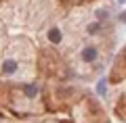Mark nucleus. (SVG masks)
<instances>
[{
    "label": "nucleus",
    "mask_w": 126,
    "mask_h": 123,
    "mask_svg": "<svg viewBox=\"0 0 126 123\" xmlns=\"http://www.w3.org/2000/svg\"><path fill=\"white\" fill-rule=\"evenodd\" d=\"M97 54L99 52H97V48H93V46H86V48L82 50V58H84L86 63H93L94 58H97Z\"/></svg>",
    "instance_id": "1"
},
{
    "label": "nucleus",
    "mask_w": 126,
    "mask_h": 123,
    "mask_svg": "<svg viewBox=\"0 0 126 123\" xmlns=\"http://www.w3.org/2000/svg\"><path fill=\"white\" fill-rule=\"evenodd\" d=\"M48 40L53 44H59V42H61V31H59L57 27H50L48 29Z\"/></svg>",
    "instance_id": "2"
},
{
    "label": "nucleus",
    "mask_w": 126,
    "mask_h": 123,
    "mask_svg": "<svg viewBox=\"0 0 126 123\" xmlns=\"http://www.w3.org/2000/svg\"><path fill=\"white\" fill-rule=\"evenodd\" d=\"M2 71H4V73H15V71H17V63L15 61H4Z\"/></svg>",
    "instance_id": "3"
},
{
    "label": "nucleus",
    "mask_w": 126,
    "mask_h": 123,
    "mask_svg": "<svg viewBox=\"0 0 126 123\" xmlns=\"http://www.w3.org/2000/svg\"><path fill=\"white\" fill-rule=\"evenodd\" d=\"M97 92H99L101 96H103V94H105V79H101L99 84H97Z\"/></svg>",
    "instance_id": "4"
},
{
    "label": "nucleus",
    "mask_w": 126,
    "mask_h": 123,
    "mask_svg": "<svg viewBox=\"0 0 126 123\" xmlns=\"http://www.w3.org/2000/svg\"><path fill=\"white\" fill-rule=\"evenodd\" d=\"M25 94L27 96H34V94H36V88H25Z\"/></svg>",
    "instance_id": "5"
},
{
    "label": "nucleus",
    "mask_w": 126,
    "mask_h": 123,
    "mask_svg": "<svg viewBox=\"0 0 126 123\" xmlns=\"http://www.w3.org/2000/svg\"><path fill=\"white\" fill-rule=\"evenodd\" d=\"M120 21H124V23H126V13H122V15H120Z\"/></svg>",
    "instance_id": "6"
}]
</instances>
